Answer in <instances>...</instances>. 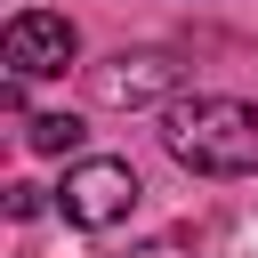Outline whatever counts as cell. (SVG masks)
<instances>
[{
  "mask_svg": "<svg viewBox=\"0 0 258 258\" xmlns=\"http://www.w3.org/2000/svg\"><path fill=\"white\" fill-rule=\"evenodd\" d=\"M8 218H40V185H8Z\"/></svg>",
  "mask_w": 258,
  "mask_h": 258,
  "instance_id": "cell-6",
  "label": "cell"
},
{
  "mask_svg": "<svg viewBox=\"0 0 258 258\" xmlns=\"http://www.w3.org/2000/svg\"><path fill=\"white\" fill-rule=\"evenodd\" d=\"M137 169L129 161H113V153H97V161H73L64 169V185H56V210L81 226V234H113L129 210H137Z\"/></svg>",
  "mask_w": 258,
  "mask_h": 258,
  "instance_id": "cell-2",
  "label": "cell"
},
{
  "mask_svg": "<svg viewBox=\"0 0 258 258\" xmlns=\"http://www.w3.org/2000/svg\"><path fill=\"white\" fill-rule=\"evenodd\" d=\"M161 145L194 177H258V105H242V97H185V105H169Z\"/></svg>",
  "mask_w": 258,
  "mask_h": 258,
  "instance_id": "cell-1",
  "label": "cell"
},
{
  "mask_svg": "<svg viewBox=\"0 0 258 258\" xmlns=\"http://www.w3.org/2000/svg\"><path fill=\"white\" fill-rule=\"evenodd\" d=\"M129 258H194V250H185V242H137Z\"/></svg>",
  "mask_w": 258,
  "mask_h": 258,
  "instance_id": "cell-7",
  "label": "cell"
},
{
  "mask_svg": "<svg viewBox=\"0 0 258 258\" xmlns=\"http://www.w3.org/2000/svg\"><path fill=\"white\" fill-rule=\"evenodd\" d=\"M0 56H8V81H40V73H64L81 56V32L64 16H48V8H24V16H8Z\"/></svg>",
  "mask_w": 258,
  "mask_h": 258,
  "instance_id": "cell-3",
  "label": "cell"
},
{
  "mask_svg": "<svg viewBox=\"0 0 258 258\" xmlns=\"http://www.w3.org/2000/svg\"><path fill=\"white\" fill-rule=\"evenodd\" d=\"M177 56L169 48H121V56H105V64H89V97L97 105H153V97H169L177 89Z\"/></svg>",
  "mask_w": 258,
  "mask_h": 258,
  "instance_id": "cell-4",
  "label": "cell"
},
{
  "mask_svg": "<svg viewBox=\"0 0 258 258\" xmlns=\"http://www.w3.org/2000/svg\"><path fill=\"white\" fill-rule=\"evenodd\" d=\"M81 137H89L81 113H32V121H24V145H32V153H73Z\"/></svg>",
  "mask_w": 258,
  "mask_h": 258,
  "instance_id": "cell-5",
  "label": "cell"
}]
</instances>
